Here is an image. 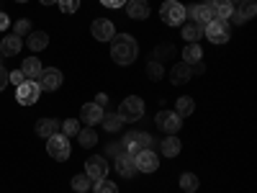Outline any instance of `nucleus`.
Instances as JSON below:
<instances>
[{
  "label": "nucleus",
  "mask_w": 257,
  "mask_h": 193,
  "mask_svg": "<svg viewBox=\"0 0 257 193\" xmlns=\"http://www.w3.org/2000/svg\"><path fill=\"white\" fill-rule=\"evenodd\" d=\"M111 57L116 64H132L139 57V44L134 36L128 34H118L111 39Z\"/></svg>",
  "instance_id": "1"
},
{
  "label": "nucleus",
  "mask_w": 257,
  "mask_h": 193,
  "mask_svg": "<svg viewBox=\"0 0 257 193\" xmlns=\"http://www.w3.org/2000/svg\"><path fill=\"white\" fill-rule=\"evenodd\" d=\"M116 116H118L121 121H139V119L144 116V101H142L139 95H128V98H123V103L118 106Z\"/></svg>",
  "instance_id": "2"
},
{
  "label": "nucleus",
  "mask_w": 257,
  "mask_h": 193,
  "mask_svg": "<svg viewBox=\"0 0 257 193\" xmlns=\"http://www.w3.org/2000/svg\"><path fill=\"white\" fill-rule=\"evenodd\" d=\"M160 18L165 21L167 26H180L183 21L188 18L185 16V6L178 3V0H165L162 8H160Z\"/></svg>",
  "instance_id": "3"
},
{
  "label": "nucleus",
  "mask_w": 257,
  "mask_h": 193,
  "mask_svg": "<svg viewBox=\"0 0 257 193\" xmlns=\"http://www.w3.org/2000/svg\"><path fill=\"white\" fill-rule=\"evenodd\" d=\"M47 152H49V157L52 160H57V162H64L70 157V137H64V134H54V137H49L47 139Z\"/></svg>",
  "instance_id": "4"
},
{
  "label": "nucleus",
  "mask_w": 257,
  "mask_h": 193,
  "mask_svg": "<svg viewBox=\"0 0 257 193\" xmlns=\"http://www.w3.org/2000/svg\"><path fill=\"white\" fill-rule=\"evenodd\" d=\"M203 36H208L211 44H226L229 41V21H219V18H213L208 26H203Z\"/></svg>",
  "instance_id": "5"
},
{
  "label": "nucleus",
  "mask_w": 257,
  "mask_h": 193,
  "mask_svg": "<svg viewBox=\"0 0 257 193\" xmlns=\"http://www.w3.org/2000/svg\"><path fill=\"white\" fill-rule=\"evenodd\" d=\"M41 98V88H39V82L36 80H26L24 85H18V90H16V101L21 106H31Z\"/></svg>",
  "instance_id": "6"
},
{
  "label": "nucleus",
  "mask_w": 257,
  "mask_h": 193,
  "mask_svg": "<svg viewBox=\"0 0 257 193\" xmlns=\"http://www.w3.org/2000/svg\"><path fill=\"white\" fill-rule=\"evenodd\" d=\"M254 13H257L254 0H242V3L231 11L229 21H231V24H237V26H242V24H247V21H252V18H254Z\"/></svg>",
  "instance_id": "7"
},
{
  "label": "nucleus",
  "mask_w": 257,
  "mask_h": 193,
  "mask_svg": "<svg viewBox=\"0 0 257 193\" xmlns=\"http://www.w3.org/2000/svg\"><path fill=\"white\" fill-rule=\"evenodd\" d=\"M85 175H88L90 180H105L108 178V162H105V157H90L88 162H85Z\"/></svg>",
  "instance_id": "8"
},
{
  "label": "nucleus",
  "mask_w": 257,
  "mask_h": 193,
  "mask_svg": "<svg viewBox=\"0 0 257 193\" xmlns=\"http://www.w3.org/2000/svg\"><path fill=\"white\" fill-rule=\"evenodd\" d=\"M157 126L162 129V132H167V134H175V132H180V126H183V116H178L175 111H160L157 114Z\"/></svg>",
  "instance_id": "9"
},
{
  "label": "nucleus",
  "mask_w": 257,
  "mask_h": 193,
  "mask_svg": "<svg viewBox=\"0 0 257 193\" xmlns=\"http://www.w3.org/2000/svg\"><path fill=\"white\" fill-rule=\"evenodd\" d=\"M36 82H39L41 90H57L59 85H62V72L57 67H47V70H41V75L36 77Z\"/></svg>",
  "instance_id": "10"
},
{
  "label": "nucleus",
  "mask_w": 257,
  "mask_h": 193,
  "mask_svg": "<svg viewBox=\"0 0 257 193\" xmlns=\"http://www.w3.org/2000/svg\"><path fill=\"white\" fill-rule=\"evenodd\" d=\"M185 16H190L193 24H198V26H208L211 21L216 18L208 3H206V6H190V8H185Z\"/></svg>",
  "instance_id": "11"
},
{
  "label": "nucleus",
  "mask_w": 257,
  "mask_h": 193,
  "mask_svg": "<svg viewBox=\"0 0 257 193\" xmlns=\"http://www.w3.org/2000/svg\"><path fill=\"white\" fill-rule=\"evenodd\" d=\"M134 160H137V170H142V173H155V170L160 167V157L152 152V149H139V155Z\"/></svg>",
  "instance_id": "12"
},
{
  "label": "nucleus",
  "mask_w": 257,
  "mask_h": 193,
  "mask_svg": "<svg viewBox=\"0 0 257 193\" xmlns=\"http://www.w3.org/2000/svg\"><path fill=\"white\" fill-rule=\"evenodd\" d=\"M90 31H93V36H95L98 41H111V39L116 36V29H113V24H111L108 18H95L93 26H90Z\"/></svg>",
  "instance_id": "13"
},
{
  "label": "nucleus",
  "mask_w": 257,
  "mask_h": 193,
  "mask_svg": "<svg viewBox=\"0 0 257 193\" xmlns=\"http://www.w3.org/2000/svg\"><path fill=\"white\" fill-rule=\"evenodd\" d=\"M116 170L123 178H134L137 175V160L132 155H126V152H118L116 155Z\"/></svg>",
  "instance_id": "14"
},
{
  "label": "nucleus",
  "mask_w": 257,
  "mask_h": 193,
  "mask_svg": "<svg viewBox=\"0 0 257 193\" xmlns=\"http://www.w3.org/2000/svg\"><path fill=\"white\" fill-rule=\"evenodd\" d=\"M103 114H105V109H100V106H95V103H85L82 109H80V119L85 121V124H100V119H103Z\"/></svg>",
  "instance_id": "15"
},
{
  "label": "nucleus",
  "mask_w": 257,
  "mask_h": 193,
  "mask_svg": "<svg viewBox=\"0 0 257 193\" xmlns=\"http://www.w3.org/2000/svg\"><path fill=\"white\" fill-rule=\"evenodd\" d=\"M126 13L134 21H144L149 16V3L147 0H126Z\"/></svg>",
  "instance_id": "16"
},
{
  "label": "nucleus",
  "mask_w": 257,
  "mask_h": 193,
  "mask_svg": "<svg viewBox=\"0 0 257 193\" xmlns=\"http://www.w3.org/2000/svg\"><path fill=\"white\" fill-rule=\"evenodd\" d=\"M211 11H213V16H216L219 21H229V16H231V11H234V3L231 0H211Z\"/></svg>",
  "instance_id": "17"
},
{
  "label": "nucleus",
  "mask_w": 257,
  "mask_h": 193,
  "mask_svg": "<svg viewBox=\"0 0 257 193\" xmlns=\"http://www.w3.org/2000/svg\"><path fill=\"white\" fill-rule=\"evenodd\" d=\"M21 47H24V41H21V36L11 34V36H3V44H0V52H3L6 57H16L21 52Z\"/></svg>",
  "instance_id": "18"
},
{
  "label": "nucleus",
  "mask_w": 257,
  "mask_h": 193,
  "mask_svg": "<svg viewBox=\"0 0 257 193\" xmlns=\"http://www.w3.org/2000/svg\"><path fill=\"white\" fill-rule=\"evenodd\" d=\"M26 44H29L31 52H41V49L49 47V36H47V31H31L29 39H26Z\"/></svg>",
  "instance_id": "19"
},
{
  "label": "nucleus",
  "mask_w": 257,
  "mask_h": 193,
  "mask_svg": "<svg viewBox=\"0 0 257 193\" xmlns=\"http://www.w3.org/2000/svg\"><path fill=\"white\" fill-rule=\"evenodd\" d=\"M190 75H193L190 64L180 62V64H175V67H173V72H170V80H173V85H185L190 80Z\"/></svg>",
  "instance_id": "20"
},
{
  "label": "nucleus",
  "mask_w": 257,
  "mask_h": 193,
  "mask_svg": "<svg viewBox=\"0 0 257 193\" xmlns=\"http://www.w3.org/2000/svg\"><path fill=\"white\" fill-rule=\"evenodd\" d=\"M57 132H59V121H57V119H41V121L36 124V134L44 137V139L54 137Z\"/></svg>",
  "instance_id": "21"
},
{
  "label": "nucleus",
  "mask_w": 257,
  "mask_h": 193,
  "mask_svg": "<svg viewBox=\"0 0 257 193\" xmlns=\"http://www.w3.org/2000/svg\"><path fill=\"white\" fill-rule=\"evenodd\" d=\"M41 62H39V57H26L24 59V67H21V72L26 75V80H36L39 75H41Z\"/></svg>",
  "instance_id": "22"
},
{
  "label": "nucleus",
  "mask_w": 257,
  "mask_h": 193,
  "mask_svg": "<svg viewBox=\"0 0 257 193\" xmlns=\"http://www.w3.org/2000/svg\"><path fill=\"white\" fill-rule=\"evenodd\" d=\"M162 155L165 157H175V155H180V139L175 137V134H170L167 139H162Z\"/></svg>",
  "instance_id": "23"
},
{
  "label": "nucleus",
  "mask_w": 257,
  "mask_h": 193,
  "mask_svg": "<svg viewBox=\"0 0 257 193\" xmlns=\"http://www.w3.org/2000/svg\"><path fill=\"white\" fill-rule=\"evenodd\" d=\"M183 59H185V64H198L203 59V49L198 44H188L183 49Z\"/></svg>",
  "instance_id": "24"
},
{
  "label": "nucleus",
  "mask_w": 257,
  "mask_h": 193,
  "mask_svg": "<svg viewBox=\"0 0 257 193\" xmlns=\"http://www.w3.org/2000/svg\"><path fill=\"white\" fill-rule=\"evenodd\" d=\"M201 36H203V26H198V24H185L183 26V39L188 44H196Z\"/></svg>",
  "instance_id": "25"
},
{
  "label": "nucleus",
  "mask_w": 257,
  "mask_h": 193,
  "mask_svg": "<svg viewBox=\"0 0 257 193\" xmlns=\"http://www.w3.org/2000/svg\"><path fill=\"white\" fill-rule=\"evenodd\" d=\"M193 111H196V103H193L190 95H180L178 103H175V114L178 116H190Z\"/></svg>",
  "instance_id": "26"
},
{
  "label": "nucleus",
  "mask_w": 257,
  "mask_h": 193,
  "mask_svg": "<svg viewBox=\"0 0 257 193\" xmlns=\"http://www.w3.org/2000/svg\"><path fill=\"white\" fill-rule=\"evenodd\" d=\"M198 185H201V180L193 175V173H183L180 175V188L183 190H188V193H196L198 190Z\"/></svg>",
  "instance_id": "27"
},
{
  "label": "nucleus",
  "mask_w": 257,
  "mask_h": 193,
  "mask_svg": "<svg viewBox=\"0 0 257 193\" xmlns=\"http://www.w3.org/2000/svg\"><path fill=\"white\" fill-rule=\"evenodd\" d=\"M100 124H103V129H105V132H118L123 121H121V119H118L116 114H103Z\"/></svg>",
  "instance_id": "28"
},
{
  "label": "nucleus",
  "mask_w": 257,
  "mask_h": 193,
  "mask_svg": "<svg viewBox=\"0 0 257 193\" xmlns=\"http://www.w3.org/2000/svg\"><path fill=\"white\" fill-rule=\"evenodd\" d=\"M77 139H80V147H95V142H98V134L93 132V129H82V132H77Z\"/></svg>",
  "instance_id": "29"
},
{
  "label": "nucleus",
  "mask_w": 257,
  "mask_h": 193,
  "mask_svg": "<svg viewBox=\"0 0 257 193\" xmlns=\"http://www.w3.org/2000/svg\"><path fill=\"white\" fill-rule=\"evenodd\" d=\"M162 75H165L162 62H157V59H149V62H147V77H149V80H160Z\"/></svg>",
  "instance_id": "30"
},
{
  "label": "nucleus",
  "mask_w": 257,
  "mask_h": 193,
  "mask_svg": "<svg viewBox=\"0 0 257 193\" xmlns=\"http://www.w3.org/2000/svg\"><path fill=\"white\" fill-rule=\"evenodd\" d=\"M170 57H175V44H160L157 49H155V59L157 62H165V59H170Z\"/></svg>",
  "instance_id": "31"
},
{
  "label": "nucleus",
  "mask_w": 257,
  "mask_h": 193,
  "mask_svg": "<svg viewBox=\"0 0 257 193\" xmlns=\"http://www.w3.org/2000/svg\"><path fill=\"white\" fill-rule=\"evenodd\" d=\"M90 188H93V180H90L88 175H85V173L72 178V190H77V193H85V190H90Z\"/></svg>",
  "instance_id": "32"
},
{
  "label": "nucleus",
  "mask_w": 257,
  "mask_h": 193,
  "mask_svg": "<svg viewBox=\"0 0 257 193\" xmlns=\"http://www.w3.org/2000/svg\"><path fill=\"white\" fill-rule=\"evenodd\" d=\"M152 144H155V139L149 132H137V147L139 149H152Z\"/></svg>",
  "instance_id": "33"
},
{
  "label": "nucleus",
  "mask_w": 257,
  "mask_h": 193,
  "mask_svg": "<svg viewBox=\"0 0 257 193\" xmlns=\"http://www.w3.org/2000/svg\"><path fill=\"white\" fill-rule=\"evenodd\" d=\"M93 190H95V193H118V188H116L113 180H98V183L93 185Z\"/></svg>",
  "instance_id": "34"
},
{
  "label": "nucleus",
  "mask_w": 257,
  "mask_h": 193,
  "mask_svg": "<svg viewBox=\"0 0 257 193\" xmlns=\"http://www.w3.org/2000/svg\"><path fill=\"white\" fill-rule=\"evenodd\" d=\"M59 129H62V134H64V137H75V134L80 132V129H77V121H75V119H67V121H62V124H59Z\"/></svg>",
  "instance_id": "35"
},
{
  "label": "nucleus",
  "mask_w": 257,
  "mask_h": 193,
  "mask_svg": "<svg viewBox=\"0 0 257 193\" xmlns=\"http://www.w3.org/2000/svg\"><path fill=\"white\" fill-rule=\"evenodd\" d=\"M13 34H16V36H29V34H31V21H29V18H21L18 24L13 26Z\"/></svg>",
  "instance_id": "36"
},
{
  "label": "nucleus",
  "mask_w": 257,
  "mask_h": 193,
  "mask_svg": "<svg viewBox=\"0 0 257 193\" xmlns=\"http://www.w3.org/2000/svg\"><path fill=\"white\" fill-rule=\"evenodd\" d=\"M57 6H59L62 13H77L80 0H57Z\"/></svg>",
  "instance_id": "37"
},
{
  "label": "nucleus",
  "mask_w": 257,
  "mask_h": 193,
  "mask_svg": "<svg viewBox=\"0 0 257 193\" xmlns=\"http://www.w3.org/2000/svg\"><path fill=\"white\" fill-rule=\"evenodd\" d=\"M8 80L16 85V88H18V85H24L26 82V75L24 72H21V70H16V72H8Z\"/></svg>",
  "instance_id": "38"
},
{
  "label": "nucleus",
  "mask_w": 257,
  "mask_h": 193,
  "mask_svg": "<svg viewBox=\"0 0 257 193\" xmlns=\"http://www.w3.org/2000/svg\"><path fill=\"white\" fill-rule=\"evenodd\" d=\"M8 82H11V80H8V70L3 67V64H0V90H3Z\"/></svg>",
  "instance_id": "39"
},
{
  "label": "nucleus",
  "mask_w": 257,
  "mask_h": 193,
  "mask_svg": "<svg viewBox=\"0 0 257 193\" xmlns=\"http://www.w3.org/2000/svg\"><path fill=\"white\" fill-rule=\"evenodd\" d=\"M100 3L105 8H121V6H126V0H100Z\"/></svg>",
  "instance_id": "40"
},
{
  "label": "nucleus",
  "mask_w": 257,
  "mask_h": 193,
  "mask_svg": "<svg viewBox=\"0 0 257 193\" xmlns=\"http://www.w3.org/2000/svg\"><path fill=\"white\" fill-rule=\"evenodd\" d=\"M93 103H95V106H100V109H105V106H108V95H105V93H98Z\"/></svg>",
  "instance_id": "41"
},
{
  "label": "nucleus",
  "mask_w": 257,
  "mask_h": 193,
  "mask_svg": "<svg viewBox=\"0 0 257 193\" xmlns=\"http://www.w3.org/2000/svg\"><path fill=\"white\" fill-rule=\"evenodd\" d=\"M11 26V21H8V16L6 13H0V31H6Z\"/></svg>",
  "instance_id": "42"
},
{
  "label": "nucleus",
  "mask_w": 257,
  "mask_h": 193,
  "mask_svg": "<svg viewBox=\"0 0 257 193\" xmlns=\"http://www.w3.org/2000/svg\"><path fill=\"white\" fill-rule=\"evenodd\" d=\"M41 3H44V6H54V3H57V0H41Z\"/></svg>",
  "instance_id": "43"
},
{
  "label": "nucleus",
  "mask_w": 257,
  "mask_h": 193,
  "mask_svg": "<svg viewBox=\"0 0 257 193\" xmlns=\"http://www.w3.org/2000/svg\"><path fill=\"white\" fill-rule=\"evenodd\" d=\"M231 3H242V0H231Z\"/></svg>",
  "instance_id": "44"
},
{
  "label": "nucleus",
  "mask_w": 257,
  "mask_h": 193,
  "mask_svg": "<svg viewBox=\"0 0 257 193\" xmlns=\"http://www.w3.org/2000/svg\"><path fill=\"white\" fill-rule=\"evenodd\" d=\"M18 3H26V0H18Z\"/></svg>",
  "instance_id": "45"
},
{
  "label": "nucleus",
  "mask_w": 257,
  "mask_h": 193,
  "mask_svg": "<svg viewBox=\"0 0 257 193\" xmlns=\"http://www.w3.org/2000/svg\"><path fill=\"white\" fill-rule=\"evenodd\" d=\"M208 3H211V0H208Z\"/></svg>",
  "instance_id": "46"
}]
</instances>
